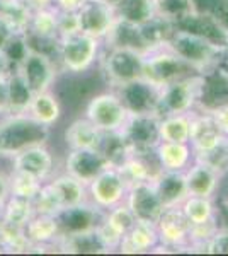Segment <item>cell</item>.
I'll list each match as a JSON object with an SVG mask.
<instances>
[{"mask_svg": "<svg viewBox=\"0 0 228 256\" xmlns=\"http://www.w3.org/2000/svg\"><path fill=\"white\" fill-rule=\"evenodd\" d=\"M201 94V74H191L159 89L157 114H189L198 108Z\"/></svg>", "mask_w": 228, "mask_h": 256, "instance_id": "cell-3", "label": "cell"}, {"mask_svg": "<svg viewBox=\"0 0 228 256\" xmlns=\"http://www.w3.org/2000/svg\"><path fill=\"white\" fill-rule=\"evenodd\" d=\"M186 174V186H188V195L193 196H205L213 198L217 193L220 178L222 174L210 168L208 164L201 160H193V164L184 171Z\"/></svg>", "mask_w": 228, "mask_h": 256, "instance_id": "cell-21", "label": "cell"}, {"mask_svg": "<svg viewBox=\"0 0 228 256\" xmlns=\"http://www.w3.org/2000/svg\"><path fill=\"white\" fill-rule=\"evenodd\" d=\"M58 19H60V10L55 6L32 10L31 22H29V30L26 34L41 40H60Z\"/></svg>", "mask_w": 228, "mask_h": 256, "instance_id": "cell-31", "label": "cell"}, {"mask_svg": "<svg viewBox=\"0 0 228 256\" xmlns=\"http://www.w3.org/2000/svg\"><path fill=\"white\" fill-rule=\"evenodd\" d=\"M113 168L99 148H70L65 159V172L89 184L102 171Z\"/></svg>", "mask_w": 228, "mask_h": 256, "instance_id": "cell-15", "label": "cell"}, {"mask_svg": "<svg viewBox=\"0 0 228 256\" xmlns=\"http://www.w3.org/2000/svg\"><path fill=\"white\" fill-rule=\"evenodd\" d=\"M220 67H223L225 70H228V48L225 50V53H223V58H222V62H220Z\"/></svg>", "mask_w": 228, "mask_h": 256, "instance_id": "cell-55", "label": "cell"}, {"mask_svg": "<svg viewBox=\"0 0 228 256\" xmlns=\"http://www.w3.org/2000/svg\"><path fill=\"white\" fill-rule=\"evenodd\" d=\"M113 6L119 19L133 24H143L155 16L153 0H116Z\"/></svg>", "mask_w": 228, "mask_h": 256, "instance_id": "cell-34", "label": "cell"}, {"mask_svg": "<svg viewBox=\"0 0 228 256\" xmlns=\"http://www.w3.org/2000/svg\"><path fill=\"white\" fill-rule=\"evenodd\" d=\"M160 116L152 114H130L121 128V134L133 154H148L155 152L160 144L159 134Z\"/></svg>", "mask_w": 228, "mask_h": 256, "instance_id": "cell-9", "label": "cell"}, {"mask_svg": "<svg viewBox=\"0 0 228 256\" xmlns=\"http://www.w3.org/2000/svg\"><path fill=\"white\" fill-rule=\"evenodd\" d=\"M159 134H160L162 142L189 144L191 113L189 114H167V116H160Z\"/></svg>", "mask_w": 228, "mask_h": 256, "instance_id": "cell-33", "label": "cell"}, {"mask_svg": "<svg viewBox=\"0 0 228 256\" xmlns=\"http://www.w3.org/2000/svg\"><path fill=\"white\" fill-rule=\"evenodd\" d=\"M227 210H228V202H227Z\"/></svg>", "mask_w": 228, "mask_h": 256, "instance_id": "cell-58", "label": "cell"}, {"mask_svg": "<svg viewBox=\"0 0 228 256\" xmlns=\"http://www.w3.org/2000/svg\"><path fill=\"white\" fill-rule=\"evenodd\" d=\"M128 116L130 113L114 90L97 94L90 99L85 108V118L90 120L104 134L106 132H121Z\"/></svg>", "mask_w": 228, "mask_h": 256, "instance_id": "cell-7", "label": "cell"}, {"mask_svg": "<svg viewBox=\"0 0 228 256\" xmlns=\"http://www.w3.org/2000/svg\"><path fill=\"white\" fill-rule=\"evenodd\" d=\"M153 186L165 207L181 205L186 196H189L184 171H162L153 181Z\"/></svg>", "mask_w": 228, "mask_h": 256, "instance_id": "cell-26", "label": "cell"}, {"mask_svg": "<svg viewBox=\"0 0 228 256\" xmlns=\"http://www.w3.org/2000/svg\"><path fill=\"white\" fill-rule=\"evenodd\" d=\"M196 10L211 16L228 31V0H194Z\"/></svg>", "mask_w": 228, "mask_h": 256, "instance_id": "cell-46", "label": "cell"}, {"mask_svg": "<svg viewBox=\"0 0 228 256\" xmlns=\"http://www.w3.org/2000/svg\"><path fill=\"white\" fill-rule=\"evenodd\" d=\"M124 108L130 114H157V102H159V88L142 79L131 80L114 89Z\"/></svg>", "mask_w": 228, "mask_h": 256, "instance_id": "cell-13", "label": "cell"}, {"mask_svg": "<svg viewBox=\"0 0 228 256\" xmlns=\"http://www.w3.org/2000/svg\"><path fill=\"white\" fill-rule=\"evenodd\" d=\"M227 146H228V137H227Z\"/></svg>", "mask_w": 228, "mask_h": 256, "instance_id": "cell-57", "label": "cell"}, {"mask_svg": "<svg viewBox=\"0 0 228 256\" xmlns=\"http://www.w3.org/2000/svg\"><path fill=\"white\" fill-rule=\"evenodd\" d=\"M104 43L107 44V48H128L143 53V55H147L150 52L147 41L143 38L140 24L128 22V20H123L119 18L114 20L109 34L106 36Z\"/></svg>", "mask_w": 228, "mask_h": 256, "instance_id": "cell-23", "label": "cell"}, {"mask_svg": "<svg viewBox=\"0 0 228 256\" xmlns=\"http://www.w3.org/2000/svg\"><path fill=\"white\" fill-rule=\"evenodd\" d=\"M101 40L85 34L82 31H73L60 36L58 41V62L61 68L72 74L87 72L99 58Z\"/></svg>", "mask_w": 228, "mask_h": 256, "instance_id": "cell-4", "label": "cell"}, {"mask_svg": "<svg viewBox=\"0 0 228 256\" xmlns=\"http://www.w3.org/2000/svg\"><path fill=\"white\" fill-rule=\"evenodd\" d=\"M208 254H228V229H218L205 246Z\"/></svg>", "mask_w": 228, "mask_h": 256, "instance_id": "cell-47", "label": "cell"}, {"mask_svg": "<svg viewBox=\"0 0 228 256\" xmlns=\"http://www.w3.org/2000/svg\"><path fill=\"white\" fill-rule=\"evenodd\" d=\"M14 72V67H12L10 60L7 58L5 53L0 50V80H5L9 79V76Z\"/></svg>", "mask_w": 228, "mask_h": 256, "instance_id": "cell-51", "label": "cell"}, {"mask_svg": "<svg viewBox=\"0 0 228 256\" xmlns=\"http://www.w3.org/2000/svg\"><path fill=\"white\" fill-rule=\"evenodd\" d=\"M24 232H26V238L31 244V251L55 246L60 242V227H58L55 216L34 214L24 227Z\"/></svg>", "mask_w": 228, "mask_h": 256, "instance_id": "cell-22", "label": "cell"}, {"mask_svg": "<svg viewBox=\"0 0 228 256\" xmlns=\"http://www.w3.org/2000/svg\"><path fill=\"white\" fill-rule=\"evenodd\" d=\"M44 181L38 180V178L27 174L22 171H14L9 174V190L10 195L20 196V198H27V200H34L38 196L41 186H43Z\"/></svg>", "mask_w": 228, "mask_h": 256, "instance_id": "cell-41", "label": "cell"}, {"mask_svg": "<svg viewBox=\"0 0 228 256\" xmlns=\"http://www.w3.org/2000/svg\"><path fill=\"white\" fill-rule=\"evenodd\" d=\"M34 204L27 198L9 195L2 204V220L9 224L26 227V224L34 216Z\"/></svg>", "mask_w": 228, "mask_h": 256, "instance_id": "cell-35", "label": "cell"}, {"mask_svg": "<svg viewBox=\"0 0 228 256\" xmlns=\"http://www.w3.org/2000/svg\"><path fill=\"white\" fill-rule=\"evenodd\" d=\"M24 4L29 7L31 10L36 9H44V7H51L55 6V0H22Z\"/></svg>", "mask_w": 228, "mask_h": 256, "instance_id": "cell-53", "label": "cell"}, {"mask_svg": "<svg viewBox=\"0 0 228 256\" xmlns=\"http://www.w3.org/2000/svg\"><path fill=\"white\" fill-rule=\"evenodd\" d=\"M32 10L22 0H0V20L14 36H26Z\"/></svg>", "mask_w": 228, "mask_h": 256, "instance_id": "cell-29", "label": "cell"}, {"mask_svg": "<svg viewBox=\"0 0 228 256\" xmlns=\"http://www.w3.org/2000/svg\"><path fill=\"white\" fill-rule=\"evenodd\" d=\"M124 204L130 207L133 216L136 217V220L153 222V224H157L162 212L165 210L164 202L160 200L153 183L130 184L126 198H124Z\"/></svg>", "mask_w": 228, "mask_h": 256, "instance_id": "cell-14", "label": "cell"}, {"mask_svg": "<svg viewBox=\"0 0 228 256\" xmlns=\"http://www.w3.org/2000/svg\"><path fill=\"white\" fill-rule=\"evenodd\" d=\"M0 251L5 253H27L31 251L24 227L9 224L0 218Z\"/></svg>", "mask_w": 228, "mask_h": 256, "instance_id": "cell-40", "label": "cell"}, {"mask_svg": "<svg viewBox=\"0 0 228 256\" xmlns=\"http://www.w3.org/2000/svg\"><path fill=\"white\" fill-rule=\"evenodd\" d=\"M196 74L189 65H186L172 50L167 46L155 48L145 55L143 62V79L150 82L155 88H162V86L174 82L181 77ZM200 74V72H198Z\"/></svg>", "mask_w": 228, "mask_h": 256, "instance_id": "cell-5", "label": "cell"}, {"mask_svg": "<svg viewBox=\"0 0 228 256\" xmlns=\"http://www.w3.org/2000/svg\"><path fill=\"white\" fill-rule=\"evenodd\" d=\"M53 156L48 150L46 144L27 147L12 158V169L22 171L27 174L38 178L41 181H48L53 174Z\"/></svg>", "mask_w": 228, "mask_h": 256, "instance_id": "cell-18", "label": "cell"}, {"mask_svg": "<svg viewBox=\"0 0 228 256\" xmlns=\"http://www.w3.org/2000/svg\"><path fill=\"white\" fill-rule=\"evenodd\" d=\"M128 188L130 186L123 178L121 171L118 168H109L87 184V193H89L90 204L101 208L102 212H107L116 205L123 204Z\"/></svg>", "mask_w": 228, "mask_h": 256, "instance_id": "cell-8", "label": "cell"}, {"mask_svg": "<svg viewBox=\"0 0 228 256\" xmlns=\"http://www.w3.org/2000/svg\"><path fill=\"white\" fill-rule=\"evenodd\" d=\"M58 227H60V239L65 236H72V234L85 232V230H92L99 226V222L104 217V212L97 208L90 202L75 205V207L61 208L56 214Z\"/></svg>", "mask_w": 228, "mask_h": 256, "instance_id": "cell-16", "label": "cell"}, {"mask_svg": "<svg viewBox=\"0 0 228 256\" xmlns=\"http://www.w3.org/2000/svg\"><path fill=\"white\" fill-rule=\"evenodd\" d=\"M194 160H201V162L208 164L210 168H213L215 171L220 174H225L228 172V146L227 138L223 140L220 146H217L211 150L201 152V154H194Z\"/></svg>", "mask_w": 228, "mask_h": 256, "instance_id": "cell-45", "label": "cell"}, {"mask_svg": "<svg viewBox=\"0 0 228 256\" xmlns=\"http://www.w3.org/2000/svg\"><path fill=\"white\" fill-rule=\"evenodd\" d=\"M7 86H9V113H27L34 94L31 92L17 70L9 76Z\"/></svg>", "mask_w": 228, "mask_h": 256, "instance_id": "cell-39", "label": "cell"}, {"mask_svg": "<svg viewBox=\"0 0 228 256\" xmlns=\"http://www.w3.org/2000/svg\"><path fill=\"white\" fill-rule=\"evenodd\" d=\"M102 134L90 120L78 118L65 130V142L68 148H99Z\"/></svg>", "mask_w": 228, "mask_h": 256, "instance_id": "cell-27", "label": "cell"}, {"mask_svg": "<svg viewBox=\"0 0 228 256\" xmlns=\"http://www.w3.org/2000/svg\"><path fill=\"white\" fill-rule=\"evenodd\" d=\"M140 28H142L143 38L147 41L150 52L155 48L165 46L169 38H171L174 32V24L171 20L160 18V16H157V14L148 19L147 22L140 24Z\"/></svg>", "mask_w": 228, "mask_h": 256, "instance_id": "cell-37", "label": "cell"}, {"mask_svg": "<svg viewBox=\"0 0 228 256\" xmlns=\"http://www.w3.org/2000/svg\"><path fill=\"white\" fill-rule=\"evenodd\" d=\"M49 184L55 190L58 200H60L61 207H75V205L85 204L89 202V193H87V184L78 181L77 178L70 176L68 172L53 178Z\"/></svg>", "mask_w": 228, "mask_h": 256, "instance_id": "cell-28", "label": "cell"}, {"mask_svg": "<svg viewBox=\"0 0 228 256\" xmlns=\"http://www.w3.org/2000/svg\"><path fill=\"white\" fill-rule=\"evenodd\" d=\"M118 169L126 180L128 186L135 183H153L155 178L162 172L159 160L155 158V152L131 154Z\"/></svg>", "mask_w": 228, "mask_h": 256, "instance_id": "cell-20", "label": "cell"}, {"mask_svg": "<svg viewBox=\"0 0 228 256\" xmlns=\"http://www.w3.org/2000/svg\"><path fill=\"white\" fill-rule=\"evenodd\" d=\"M14 70H17L32 94L49 90L56 79V67L51 56L34 52L31 48L27 50L24 58L19 62V65Z\"/></svg>", "mask_w": 228, "mask_h": 256, "instance_id": "cell-10", "label": "cell"}, {"mask_svg": "<svg viewBox=\"0 0 228 256\" xmlns=\"http://www.w3.org/2000/svg\"><path fill=\"white\" fill-rule=\"evenodd\" d=\"M118 19L114 6L107 0H87L77 10L78 31L104 41L109 34L114 20Z\"/></svg>", "mask_w": 228, "mask_h": 256, "instance_id": "cell-11", "label": "cell"}, {"mask_svg": "<svg viewBox=\"0 0 228 256\" xmlns=\"http://www.w3.org/2000/svg\"><path fill=\"white\" fill-rule=\"evenodd\" d=\"M102 218H104L106 224H109L114 230H118L123 238L126 236L128 230H130L136 222V217L133 216V212H131L130 207H128L124 202L116 205V207H113L111 210H107V212H104V217Z\"/></svg>", "mask_w": 228, "mask_h": 256, "instance_id": "cell-43", "label": "cell"}, {"mask_svg": "<svg viewBox=\"0 0 228 256\" xmlns=\"http://www.w3.org/2000/svg\"><path fill=\"white\" fill-rule=\"evenodd\" d=\"M27 114L32 120H36L39 125L51 128L61 116V106L51 90H44V92L32 96Z\"/></svg>", "mask_w": 228, "mask_h": 256, "instance_id": "cell-30", "label": "cell"}, {"mask_svg": "<svg viewBox=\"0 0 228 256\" xmlns=\"http://www.w3.org/2000/svg\"><path fill=\"white\" fill-rule=\"evenodd\" d=\"M99 150L106 156V159L109 160V164L113 168H119L124 160L133 154L121 132H106V134H102Z\"/></svg>", "mask_w": 228, "mask_h": 256, "instance_id": "cell-36", "label": "cell"}, {"mask_svg": "<svg viewBox=\"0 0 228 256\" xmlns=\"http://www.w3.org/2000/svg\"><path fill=\"white\" fill-rule=\"evenodd\" d=\"M87 0H55V7L61 12H77Z\"/></svg>", "mask_w": 228, "mask_h": 256, "instance_id": "cell-49", "label": "cell"}, {"mask_svg": "<svg viewBox=\"0 0 228 256\" xmlns=\"http://www.w3.org/2000/svg\"><path fill=\"white\" fill-rule=\"evenodd\" d=\"M182 214L186 218L191 222V226L194 224H203L217 218V212H215V205L211 202V198L205 196H186V200L179 205Z\"/></svg>", "mask_w": 228, "mask_h": 256, "instance_id": "cell-38", "label": "cell"}, {"mask_svg": "<svg viewBox=\"0 0 228 256\" xmlns=\"http://www.w3.org/2000/svg\"><path fill=\"white\" fill-rule=\"evenodd\" d=\"M174 30L193 32L196 36H201V38L211 41V43L217 44L222 50L228 48V31L222 24H218L211 16L205 14L201 10L191 12L186 18L174 22Z\"/></svg>", "mask_w": 228, "mask_h": 256, "instance_id": "cell-17", "label": "cell"}, {"mask_svg": "<svg viewBox=\"0 0 228 256\" xmlns=\"http://www.w3.org/2000/svg\"><path fill=\"white\" fill-rule=\"evenodd\" d=\"M155 158L162 171H186L194 160V150L189 144L162 142L155 147Z\"/></svg>", "mask_w": 228, "mask_h": 256, "instance_id": "cell-25", "label": "cell"}, {"mask_svg": "<svg viewBox=\"0 0 228 256\" xmlns=\"http://www.w3.org/2000/svg\"><path fill=\"white\" fill-rule=\"evenodd\" d=\"M0 218H2V204H0Z\"/></svg>", "mask_w": 228, "mask_h": 256, "instance_id": "cell-56", "label": "cell"}, {"mask_svg": "<svg viewBox=\"0 0 228 256\" xmlns=\"http://www.w3.org/2000/svg\"><path fill=\"white\" fill-rule=\"evenodd\" d=\"M49 128L39 125L27 113H7L0 116V158H14L20 150L46 144Z\"/></svg>", "mask_w": 228, "mask_h": 256, "instance_id": "cell-1", "label": "cell"}, {"mask_svg": "<svg viewBox=\"0 0 228 256\" xmlns=\"http://www.w3.org/2000/svg\"><path fill=\"white\" fill-rule=\"evenodd\" d=\"M58 246L65 253H75V254H99V253H109L104 242L101 241L97 234V229L85 230V232L72 234L60 239Z\"/></svg>", "mask_w": 228, "mask_h": 256, "instance_id": "cell-32", "label": "cell"}, {"mask_svg": "<svg viewBox=\"0 0 228 256\" xmlns=\"http://www.w3.org/2000/svg\"><path fill=\"white\" fill-rule=\"evenodd\" d=\"M155 226L160 239V244H159L160 248H164V250H182V248H189L191 222L182 214L179 205H176V207H165Z\"/></svg>", "mask_w": 228, "mask_h": 256, "instance_id": "cell-12", "label": "cell"}, {"mask_svg": "<svg viewBox=\"0 0 228 256\" xmlns=\"http://www.w3.org/2000/svg\"><path fill=\"white\" fill-rule=\"evenodd\" d=\"M165 46L172 50L194 72L200 74L218 65L223 58V53H225V50L218 48L211 41L193 34V32H186L179 30H174L172 36L169 38Z\"/></svg>", "mask_w": 228, "mask_h": 256, "instance_id": "cell-2", "label": "cell"}, {"mask_svg": "<svg viewBox=\"0 0 228 256\" xmlns=\"http://www.w3.org/2000/svg\"><path fill=\"white\" fill-rule=\"evenodd\" d=\"M145 55L128 48H107V53L102 60L106 80L113 86V89L131 80L143 77Z\"/></svg>", "mask_w": 228, "mask_h": 256, "instance_id": "cell-6", "label": "cell"}, {"mask_svg": "<svg viewBox=\"0 0 228 256\" xmlns=\"http://www.w3.org/2000/svg\"><path fill=\"white\" fill-rule=\"evenodd\" d=\"M9 113V86L7 79L0 80V116Z\"/></svg>", "mask_w": 228, "mask_h": 256, "instance_id": "cell-50", "label": "cell"}, {"mask_svg": "<svg viewBox=\"0 0 228 256\" xmlns=\"http://www.w3.org/2000/svg\"><path fill=\"white\" fill-rule=\"evenodd\" d=\"M12 36H14V34L9 31V28H7L2 20H0V50H3V46H5L7 41H9Z\"/></svg>", "mask_w": 228, "mask_h": 256, "instance_id": "cell-54", "label": "cell"}, {"mask_svg": "<svg viewBox=\"0 0 228 256\" xmlns=\"http://www.w3.org/2000/svg\"><path fill=\"white\" fill-rule=\"evenodd\" d=\"M208 113L211 114L213 122L217 123L220 132H222L225 137H228V102H225V104H220V106H217V108H213V110H210Z\"/></svg>", "mask_w": 228, "mask_h": 256, "instance_id": "cell-48", "label": "cell"}, {"mask_svg": "<svg viewBox=\"0 0 228 256\" xmlns=\"http://www.w3.org/2000/svg\"><path fill=\"white\" fill-rule=\"evenodd\" d=\"M32 204H34V212L43 214V216H56V214L63 208L60 200H58L55 190L49 184V181H44L38 196L32 200Z\"/></svg>", "mask_w": 228, "mask_h": 256, "instance_id": "cell-44", "label": "cell"}, {"mask_svg": "<svg viewBox=\"0 0 228 256\" xmlns=\"http://www.w3.org/2000/svg\"><path fill=\"white\" fill-rule=\"evenodd\" d=\"M153 9L157 16L174 24L196 10V2L194 0H153Z\"/></svg>", "mask_w": 228, "mask_h": 256, "instance_id": "cell-42", "label": "cell"}, {"mask_svg": "<svg viewBox=\"0 0 228 256\" xmlns=\"http://www.w3.org/2000/svg\"><path fill=\"white\" fill-rule=\"evenodd\" d=\"M160 244L157 226L153 222L136 220L135 226L128 230V234L123 238L118 250L126 254H140L153 251Z\"/></svg>", "mask_w": 228, "mask_h": 256, "instance_id": "cell-24", "label": "cell"}, {"mask_svg": "<svg viewBox=\"0 0 228 256\" xmlns=\"http://www.w3.org/2000/svg\"><path fill=\"white\" fill-rule=\"evenodd\" d=\"M10 195V190H9V176L2 174L0 172V204L7 200V196Z\"/></svg>", "mask_w": 228, "mask_h": 256, "instance_id": "cell-52", "label": "cell"}, {"mask_svg": "<svg viewBox=\"0 0 228 256\" xmlns=\"http://www.w3.org/2000/svg\"><path fill=\"white\" fill-rule=\"evenodd\" d=\"M227 137L220 132L217 123L213 122L208 111H193L191 113V138L189 146L193 147L194 154L211 150L223 142Z\"/></svg>", "mask_w": 228, "mask_h": 256, "instance_id": "cell-19", "label": "cell"}]
</instances>
